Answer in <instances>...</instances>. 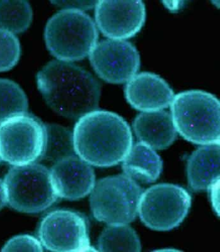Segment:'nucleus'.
<instances>
[{"label":"nucleus","mask_w":220,"mask_h":252,"mask_svg":"<svg viewBox=\"0 0 220 252\" xmlns=\"http://www.w3.org/2000/svg\"><path fill=\"white\" fill-rule=\"evenodd\" d=\"M36 83L47 104L65 118L78 119L99 104L100 83L72 62L55 60L47 63L38 72Z\"/></svg>","instance_id":"nucleus-1"},{"label":"nucleus","mask_w":220,"mask_h":252,"mask_svg":"<svg viewBox=\"0 0 220 252\" xmlns=\"http://www.w3.org/2000/svg\"><path fill=\"white\" fill-rule=\"evenodd\" d=\"M72 138L75 154L99 168L118 165L133 145V136L126 121L105 110L96 109L78 119Z\"/></svg>","instance_id":"nucleus-2"},{"label":"nucleus","mask_w":220,"mask_h":252,"mask_svg":"<svg viewBox=\"0 0 220 252\" xmlns=\"http://www.w3.org/2000/svg\"><path fill=\"white\" fill-rule=\"evenodd\" d=\"M171 116L177 132L186 140L203 146L220 143V102L215 94L201 90L174 95Z\"/></svg>","instance_id":"nucleus-3"},{"label":"nucleus","mask_w":220,"mask_h":252,"mask_svg":"<svg viewBox=\"0 0 220 252\" xmlns=\"http://www.w3.org/2000/svg\"><path fill=\"white\" fill-rule=\"evenodd\" d=\"M95 22L84 10L63 8L47 22L45 42L56 60L74 62L89 56L97 43Z\"/></svg>","instance_id":"nucleus-4"},{"label":"nucleus","mask_w":220,"mask_h":252,"mask_svg":"<svg viewBox=\"0 0 220 252\" xmlns=\"http://www.w3.org/2000/svg\"><path fill=\"white\" fill-rule=\"evenodd\" d=\"M143 191L138 182L124 173L102 178L90 193L92 215L107 225L131 223L138 215Z\"/></svg>","instance_id":"nucleus-5"},{"label":"nucleus","mask_w":220,"mask_h":252,"mask_svg":"<svg viewBox=\"0 0 220 252\" xmlns=\"http://www.w3.org/2000/svg\"><path fill=\"white\" fill-rule=\"evenodd\" d=\"M7 204L18 212L41 213L58 199L50 171L37 163L13 166L4 178Z\"/></svg>","instance_id":"nucleus-6"},{"label":"nucleus","mask_w":220,"mask_h":252,"mask_svg":"<svg viewBox=\"0 0 220 252\" xmlns=\"http://www.w3.org/2000/svg\"><path fill=\"white\" fill-rule=\"evenodd\" d=\"M48 142V126L28 112L0 124V159L9 165L36 163L47 152Z\"/></svg>","instance_id":"nucleus-7"},{"label":"nucleus","mask_w":220,"mask_h":252,"mask_svg":"<svg viewBox=\"0 0 220 252\" xmlns=\"http://www.w3.org/2000/svg\"><path fill=\"white\" fill-rule=\"evenodd\" d=\"M191 204V195L185 189L175 184H158L143 191L138 215L148 228L170 231L183 222Z\"/></svg>","instance_id":"nucleus-8"},{"label":"nucleus","mask_w":220,"mask_h":252,"mask_svg":"<svg viewBox=\"0 0 220 252\" xmlns=\"http://www.w3.org/2000/svg\"><path fill=\"white\" fill-rule=\"evenodd\" d=\"M38 237L47 251L75 252L95 251L89 237L88 221L82 214L56 209L40 221Z\"/></svg>","instance_id":"nucleus-9"},{"label":"nucleus","mask_w":220,"mask_h":252,"mask_svg":"<svg viewBox=\"0 0 220 252\" xmlns=\"http://www.w3.org/2000/svg\"><path fill=\"white\" fill-rule=\"evenodd\" d=\"M89 56L97 75L105 82L114 84L127 82L140 67V53L127 40H101Z\"/></svg>","instance_id":"nucleus-10"},{"label":"nucleus","mask_w":220,"mask_h":252,"mask_svg":"<svg viewBox=\"0 0 220 252\" xmlns=\"http://www.w3.org/2000/svg\"><path fill=\"white\" fill-rule=\"evenodd\" d=\"M95 19L97 28L109 39H129L145 24V4L141 0H100L95 4Z\"/></svg>","instance_id":"nucleus-11"},{"label":"nucleus","mask_w":220,"mask_h":252,"mask_svg":"<svg viewBox=\"0 0 220 252\" xmlns=\"http://www.w3.org/2000/svg\"><path fill=\"white\" fill-rule=\"evenodd\" d=\"M49 171L54 189L61 199H83L91 193L96 183L92 166L76 155L61 158Z\"/></svg>","instance_id":"nucleus-12"},{"label":"nucleus","mask_w":220,"mask_h":252,"mask_svg":"<svg viewBox=\"0 0 220 252\" xmlns=\"http://www.w3.org/2000/svg\"><path fill=\"white\" fill-rule=\"evenodd\" d=\"M125 94L127 102L142 112L156 111L170 106L174 92L160 76L141 72L127 81Z\"/></svg>","instance_id":"nucleus-13"},{"label":"nucleus","mask_w":220,"mask_h":252,"mask_svg":"<svg viewBox=\"0 0 220 252\" xmlns=\"http://www.w3.org/2000/svg\"><path fill=\"white\" fill-rule=\"evenodd\" d=\"M132 129L140 142L155 150L167 149L177 137L171 114L164 110L141 112L134 119Z\"/></svg>","instance_id":"nucleus-14"},{"label":"nucleus","mask_w":220,"mask_h":252,"mask_svg":"<svg viewBox=\"0 0 220 252\" xmlns=\"http://www.w3.org/2000/svg\"><path fill=\"white\" fill-rule=\"evenodd\" d=\"M189 186L194 192L209 190L220 182V145H203L192 153L187 164Z\"/></svg>","instance_id":"nucleus-15"},{"label":"nucleus","mask_w":220,"mask_h":252,"mask_svg":"<svg viewBox=\"0 0 220 252\" xmlns=\"http://www.w3.org/2000/svg\"><path fill=\"white\" fill-rule=\"evenodd\" d=\"M122 162L124 174L138 183L151 184L157 181L163 170L160 155L142 142L132 145Z\"/></svg>","instance_id":"nucleus-16"},{"label":"nucleus","mask_w":220,"mask_h":252,"mask_svg":"<svg viewBox=\"0 0 220 252\" xmlns=\"http://www.w3.org/2000/svg\"><path fill=\"white\" fill-rule=\"evenodd\" d=\"M98 251L140 252L141 244L129 224L108 225L98 238Z\"/></svg>","instance_id":"nucleus-17"},{"label":"nucleus","mask_w":220,"mask_h":252,"mask_svg":"<svg viewBox=\"0 0 220 252\" xmlns=\"http://www.w3.org/2000/svg\"><path fill=\"white\" fill-rule=\"evenodd\" d=\"M33 10L27 1H0V28L15 33L28 30L32 23Z\"/></svg>","instance_id":"nucleus-18"},{"label":"nucleus","mask_w":220,"mask_h":252,"mask_svg":"<svg viewBox=\"0 0 220 252\" xmlns=\"http://www.w3.org/2000/svg\"><path fill=\"white\" fill-rule=\"evenodd\" d=\"M29 108L28 96L17 83L0 78V124L22 114Z\"/></svg>","instance_id":"nucleus-19"},{"label":"nucleus","mask_w":220,"mask_h":252,"mask_svg":"<svg viewBox=\"0 0 220 252\" xmlns=\"http://www.w3.org/2000/svg\"><path fill=\"white\" fill-rule=\"evenodd\" d=\"M21 47L14 33L0 28V72L12 69L19 62Z\"/></svg>","instance_id":"nucleus-20"},{"label":"nucleus","mask_w":220,"mask_h":252,"mask_svg":"<svg viewBox=\"0 0 220 252\" xmlns=\"http://www.w3.org/2000/svg\"><path fill=\"white\" fill-rule=\"evenodd\" d=\"M1 251L41 252L44 251V247L39 238L30 235H20L9 240Z\"/></svg>","instance_id":"nucleus-21"},{"label":"nucleus","mask_w":220,"mask_h":252,"mask_svg":"<svg viewBox=\"0 0 220 252\" xmlns=\"http://www.w3.org/2000/svg\"><path fill=\"white\" fill-rule=\"evenodd\" d=\"M54 4H56L58 6H62L64 8H73L79 9V10H83V9L92 7V6H95L96 2L95 1H54Z\"/></svg>","instance_id":"nucleus-22"},{"label":"nucleus","mask_w":220,"mask_h":252,"mask_svg":"<svg viewBox=\"0 0 220 252\" xmlns=\"http://www.w3.org/2000/svg\"><path fill=\"white\" fill-rule=\"evenodd\" d=\"M219 190L220 182L215 184L209 190L211 191V198L213 208L216 209L218 213H219Z\"/></svg>","instance_id":"nucleus-23"},{"label":"nucleus","mask_w":220,"mask_h":252,"mask_svg":"<svg viewBox=\"0 0 220 252\" xmlns=\"http://www.w3.org/2000/svg\"><path fill=\"white\" fill-rule=\"evenodd\" d=\"M7 204V199L5 189H4L3 181L0 179V211Z\"/></svg>","instance_id":"nucleus-24"}]
</instances>
